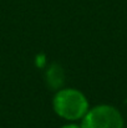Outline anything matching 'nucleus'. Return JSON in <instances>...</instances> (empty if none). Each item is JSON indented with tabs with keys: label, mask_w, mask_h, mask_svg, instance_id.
I'll use <instances>...</instances> for the list:
<instances>
[{
	"label": "nucleus",
	"mask_w": 127,
	"mask_h": 128,
	"mask_svg": "<svg viewBox=\"0 0 127 128\" xmlns=\"http://www.w3.org/2000/svg\"><path fill=\"white\" fill-rule=\"evenodd\" d=\"M55 114L67 122H79L90 110V102L82 91L75 87H61L51 101Z\"/></svg>",
	"instance_id": "nucleus-1"
},
{
	"label": "nucleus",
	"mask_w": 127,
	"mask_h": 128,
	"mask_svg": "<svg viewBox=\"0 0 127 128\" xmlns=\"http://www.w3.org/2000/svg\"><path fill=\"white\" fill-rule=\"evenodd\" d=\"M60 128H81V124H79L76 122H67L66 124L61 126Z\"/></svg>",
	"instance_id": "nucleus-4"
},
{
	"label": "nucleus",
	"mask_w": 127,
	"mask_h": 128,
	"mask_svg": "<svg viewBox=\"0 0 127 128\" xmlns=\"http://www.w3.org/2000/svg\"><path fill=\"white\" fill-rule=\"evenodd\" d=\"M0 128H1V127H0Z\"/></svg>",
	"instance_id": "nucleus-5"
},
{
	"label": "nucleus",
	"mask_w": 127,
	"mask_h": 128,
	"mask_svg": "<svg viewBox=\"0 0 127 128\" xmlns=\"http://www.w3.org/2000/svg\"><path fill=\"white\" fill-rule=\"evenodd\" d=\"M45 80H46V84L49 86V88H52L55 91H57L61 87H64L65 74H64L62 67L60 65H57V64L50 65L49 68L46 70Z\"/></svg>",
	"instance_id": "nucleus-3"
},
{
	"label": "nucleus",
	"mask_w": 127,
	"mask_h": 128,
	"mask_svg": "<svg viewBox=\"0 0 127 128\" xmlns=\"http://www.w3.org/2000/svg\"><path fill=\"white\" fill-rule=\"evenodd\" d=\"M80 124L81 128H125V118L117 107L100 103L90 107Z\"/></svg>",
	"instance_id": "nucleus-2"
}]
</instances>
